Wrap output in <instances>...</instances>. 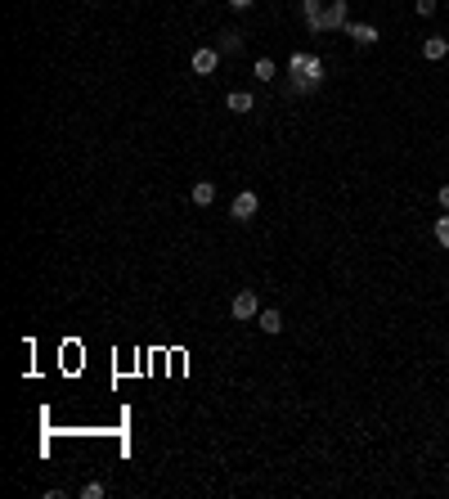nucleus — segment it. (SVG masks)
<instances>
[{
    "label": "nucleus",
    "mask_w": 449,
    "mask_h": 499,
    "mask_svg": "<svg viewBox=\"0 0 449 499\" xmlns=\"http://www.w3.org/2000/svg\"><path fill=\"white\" fill-rule=\"evenodd\" d=\"M324 86V64L306 50H297L293 59H288V90L293 95H310Z\"/></svg>",
    "instance_id": "1"
},
{
    "label": "nucleus",
    "mask_w": 449,
    "mask_h": 499,
    "mask_svg": "<svg viewBox=\"0 0 449 499\" xmlns=\"http://www.w3.org/2000/svg\"><path fill=\"white\" fill-rule=\"evenodd\" d=\"M229 315H234L238 324H247V320H257L261 315V297H257V288H242V293L229 301Z\"/></svg>",
    "instance_id": "2"
},
{
    "label": "nucleus",
    "mask_w": 449,
    "mask_h": 499,
    "mask_svg": "<svg viewBox=\"0 0 449 499\" xmlns=\"http://www.w3.org/2000/svg\"><path fill=\"white\" fill-rule=\"evenodd\" d=\"M257 212H261V198H257L252 189H238V193H234V203H229V216H234L238 225H247Z\"/></svg>",
    "instance_id": "3"
},
{
    "label": "nucleus",
    "mask_w": 449,
    "mask_h": 499,
    "mask_svg": "<svg viewBox=\"0 0 449 499\" xmlns=\"http://www.w3.org/2000/svg\"><path fill=\"white\" fill-rule=\"evenodd\" d=\"M346 9H350V0H328V5H324V28L319 32H346L350 28Z\"/></svg>",
    "instance_id": "4"
},
{
    "label": "nucleus",
    "mask_w": 449,
    "mask_h": 499,
    "mask_svg": "<svg viewBox=\"0 0 449 499\" xmlns=\"http://www.w3.org/2000/svg\"><path fill=\"white\" fill-rule=\"evenodd\" d=\"M193 72H198V77H216V68H221V50H216V45H202V50H193Z\"/></svg>",
    "instance_id": "5"
},
{
    "label": "nucleus",
    "mask_w": 449,
    "mask_h": 499,
    "mask_svg": "<svg viewBox=\"0 0 449 499\" xmlns=\"http://www.w3.org/2000/svg\"><path fill=\"white\" fill-rule=\"evenodd\" d=\"M225 108H229V113H252V108H257V95H252V90H229L225 95Z\"/></svg>",
    "instance_id": "6"
},
{
    "label": "nucleus",
    "mask_w": 449,
    "mask_h": 499,
    "mask_svg": "<svg viewBox=\"0 0 449 499\" xmlns=\"http://www.w3.org/2000/svg\"><path fill=\"white\" fill-rule=\"evenodd\" d=\"M324 5L328 0H301V14H306V28L319 36V28H324Z\"/></svg>",
    "instance_id": "7"
},
{
    "label": "nucleus",
    "mask_w": 449,
    "mask_h": 499,
    "mask_svg": "<svg viewBox=\"0 0 449 499\" xmlns=\"http://www.w3.org/2000/svg\"><path fill=\"white\" fill-rule=\"evenodd\" d=\"M445 54H449V41H445V36H427V41H422V59H427V64H441Z\"/></svg>",
    "instance_id": "8"
},
{
    "label": "nucleus",
    "mask_w": 449,
    "mask_h": 499,
    "mask_svg": "<svg viewBox=\"0 0 449 499\" xmlns=\"http://www.w3.org/2000/svg\"><path fill=\"white\" fill-rule=\"evenodd\" d=\"M346 36H350L355 45H373V41H378V28H373V23H350Z\"/></svg>",
    "instance_id": "9"
},
{
    "label": "nucleus",
    "mask_w": 449,
    "mask_h": 499,
    "mask_svg": "<svg viewBox=\"0 0 449 499\" xmlns=\"http://www.w3.org/2000/svg\"><path fill=\"white\" fill-rule=\"evenodd\" d=\"M216 50H221V54H238V50H242V32H238V28H225L221 41H216Z\"/></svg>",
    "instance_id": "10"
},
{
    "label": "nucleus",
    "mask_w": 449,
    "mask_h": 499,
    "mask_svg": "<svg viewBox=\"0 0 449 499\" xmlns=\"http://www.w3.org/2000/svg\"><path fill=\"white\" fill-rule=\"evenodd\" d=\"M257 324H261V333H270V337H274V333H283V315H278V311H261V315H257Z\"/></svg>",
    "instance_id": "11"
},
{
    "label": "nucleus",
    "mask_w": 449,
    "mask_h": 499,
    "mask_svg": "<svg viewBox=\"0 0 449 499\" xmlns=\"http://www.w3.org/2000/svg\"><path fill=\"white\" fill-rule=\"evenodd\" d=\"M189 198L198 203V207H211V203H216V185H211V180H198V185H193V193H189Z\"/></svg>",
    "instance_id": "12"
},
{
    "label": "nucleus",
    "mask_w": 449,
    "mask_h": 499,
    "mask_svg": "<svg viewBox=\"0 0 449 499\" xmlns=\"http://www.w3.org/2000/svg\"><path fill=\"white\" fill-rule=\"evenodd\" d=\"M252 77H257V81H274V77H278L274 59H257V64H252Z\"/></svg>",
    "instance_id": "13"
},
{
    "label": "nucleus",
    "mask_w": 449,
    "mask_h": 499,
    "mask_svg": "<svg viewBox=\"0 0 449 499\" xmlns=\"http://www.w3.org/2000/svg\"><path fill=\"white\" fill-rule=\"evenodd\" d=\"M431 234H436V243H441V248L449 252V212H445V216H436V225H431Z\"/></svg>",
    "instance_id": "14"
},
{
    "label": "nucleus",
    "mask_w": 449,
    "mask_h": 499,
    "mask_svg": "<svg viewBox=\"0 0 449 499\" xmlns=\"http://www.w3.org/2000/svg\"><path fill=\"white\" fill-rule=\"evenodd\" d=\"M81 499H104V481H86L81 486Z\"/></svg>",
    "instance_id": "15"
},
{
    "label": "nucleus",
    "mask_w": 449,
    "mask_h": 499,
    "mask_svg": "<svg viewBox=\"0 0 449 499\" xmlns=\"http://www.w3.org/2000/svg\"><path fill=\"white\" fill-rule=\"evenodd\" d=\"M414 14L418 18H431L436 14V0H414Z\"/></svg>",
    "instance_id": "16"
},
{
    "label": "nucleus",
    "mask_w": 449,
    "mask_h": 499,
    "mask_svg": "<svg viewBox=\"0 0 449 499\" xmlns=\"http://www.w3.org/2000/svg\"><path fill=\"white\" fill-rule=\"evenodd\" d=\"M436 198H441V207L449 212V185H441V193H436Z\"/></svg>",
    "instance_id": "17"
},
{
    "label": "nucleus",
    "mask_w": 449,
    "mask_h": 499,
    "mask_svg": "<svg viewBox=\"0 0 449 499\" xmlns=\"http://www.w3.org/2000/svg\"><path fill=\"white\" fill-rule=\"evenodd\" d=\"M229 5H234V9H252V5H257V0H229Z\"/></svg>",
    "instance_id": "18"
}]
</instances>
